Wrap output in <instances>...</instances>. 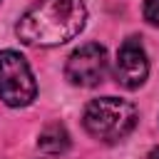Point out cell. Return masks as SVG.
<instances>
[{
	"mask_svg": "<svg viewBox=\"0 0 159 159\" xmlns=\"http://www.w3.org/2000/svg\"><path fill=\"white\" fill-rule=\"evenodd\" d=\"M84 0H37L15 25L25 45L55 47L77 37L84 27Z\"/></svg>",
	"mask_w": 159,
	"mask_h": 159,
	"instance_id": "cell-1",
	"label": "cell"
},
{
	"mask_svg": "<svg viewBox=\"0 0 159 159\" xmlns=\"http://www.w3.org/2000/svg\"><path fill=\"white\" fill-rule=\"evenodd\" d=\"M82 124L89 137L99 142H119L137 124V107L119 97H99L84 107Z\"/></svg>",
	"mask_w": 159,
	"mask_h": 159,
	"instance_id": "cell-2",
	"label": "cell"
},
{
	"mask_svg": "<svg viewBox=\"0 0 159 159\" xmlns=\"http://www.w3.org/2000/svg\"><path fill=\"white\" fill-rule=\"evenodd\" d=\"M37 94V84L27 60L15 50L0 52V99L7 107H27Z\"/></svg>",
	"mask_w": 159,
	"mask_h": 159,
	"instance_id": "cell-3",
	"label": "cell"
},
{
	"mask_svg": "<svg viewBox=\"0 0 159 159\" xmlns=\"http://www.w3.org/2000/svg\"><path fill=\"white\" fill-rule=\"evenodd\" d=\"M107 70H109L107 50L97 42H87L67 57L65 77L75 87H97L99 82H104Z\"/></svg>",
	"mask_w": 159,
	"mask_h": 159,
	"instance_id": "cell-4",
	"label": "cell"
},
{
	"mask_svg": "<svg viewBox=\"0 0 159 159\" xmlns=\"http://www.w3.org/2000/svg\"><path fill=\"white\" fill-rule=\"evenodd\" d=\"M147 75H149V60L139 37H127L117 52V65H114L117 82L124 89H137L144 84Z\"/></svg>",
	"mask_w": 159,
	"mask_h": 159,
	"instance_id": "cell-5",
	"label": "cell"
},
{
	"mask_svg": "<svg viewBox=\"0 0 159 159\" xmlns=\"http://www.w3.org/2000/svg\"><path fill=\"white\" fill-rule=\"evenodd\" d=\"M37 147L45 152V154H65L70 149V134L65 129L62 122H50L42 127L40 137H37Z\"/></svg>",
	"mask_w": 159,
	"mask_h": 159,
	"instance_id": "cell-6",
	"label": "cell"
},
{
	"mask_svg": "<svg viewBox=\"0 0 159 159\" xmlns=\"http://www.w3.org/2000/svg\"><path fill=\"white\" fill-rule=\"evenodd\" d=\"M144 20L152 25H159V0H144Z\"/></svg>",
	"mask_w": 159,
	"mask_h": 159,
	"instance_id": "cell-7",
	"label": "cell"
},
{
	"mask_svg": "<svg viewBox=\"0 0 159 159\" xmlns=\"http://www.w3.org/2000/svg\"><path fill=\"white\" fill-rule=\"evenodd\" d=\"M147 159H159V147H154V149L147 154Z\"/></svg>",
	"mask_w": 159,
	"mask_h": 159,
	"instance_id": "cell-8",
	"label": "cell"
}]
</instances>
